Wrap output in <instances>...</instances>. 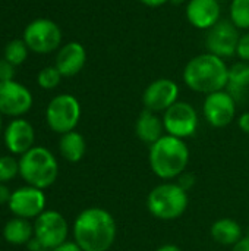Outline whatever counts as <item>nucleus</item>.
Here are the masks:
<instances>
[{"label": "nucleus", "instance_id": "6", "mask_svg": "<svg viewBox=\"0 0 249 251\" xmlns=\"http://www.w3.org/2000/svg\"><path fill=\"white\" fill-rule=\"evenodd\" d=\"M81 119V104L72 94H59L47 106L45 121L51 131L66 134L75 131Z\"/></svg>", "mask_w": 249, "mask_h": 251}, {"label": "nucleus", "instance_id": "10", "mask_svg": "<svg viewBox=\"0 0 249 251\" xmlns=\"http://www.w3.org/2000/svg\"><path fill=\"white\" fill-rule=\"evenodd\" d=\"M239 37V29L232 24L230 19H220L213 28L207 31L205 49L208 53L222 59L232 57L236 54Z\"/></svg>", "mask_w": 249, "mask_h": 251}, {"label": "nucleus", "instance_id": "20", "mask_svg": "<svg viewBox=\"0 0 249 251\" xmlns=\"http://www.w3.org/2000/svg\"><path fill=\"white\" fill-rule=\"evenodd\" d=\"M59 150L63 159H66L70 163H76L82 160V157L85 156V151H87L85 138L76 131L66 132L60 137Z\"/></svg>", "mask_w": 249, "mask_h": 251}, {"label": "nucleus", "instance_id": "22", "mask_svg": "<svg viewBox=\"0 0 249 251\" xmlns=\"http://www.w3.org/2000/svg\"><path fill=\"white\" fill-rule=\"evenodd\" d=\"M227 91L236 99L249 88V62L239 60L229 68Z\"/></svg>", "mask_w": 249, "mask_h": 251}, {"label": "nucleus", "instance_id": "29", "mask_svg": "<svg viewBox=\"0 0 249 251\" xmlns=\"http://www.w3.org/2000/svg\"><path fill=\"white\" fill-rule=\"evenodd\" d=\"M185 191H188L189 188H192L194 187V184H195V178H194V175H191V174H182L181 176H179V182H178Z\"/></svg>", "mask_w": 249, "mask_h": 251}, {"label": "nucleus", "instance_id": "5", "mask_svg": "<svg viewBox=\"0 0 249 251\" xmlns=\"http://www.w3.org/2000/svg\"><path fill=\"white\" fill-rule=\"evenodd\" d=\"M189 204L188 191L178 182H166L154 187L147 197L148 212L160 221H175L181 218Z\"/></svg>", "mask_w": 249, "mask_h": 251}, {"label": "nucleus", "instance_id": "17", "mask_svg": "<svg viewBox=\"0 0 249 251\" xmlns=\"http://www.w3.org/2000/svg\"><path fill=\"white\" fill-rule=\"evenodd\" d=\"M87 62V50L78 41L66 43L60 47L56 56L54 66L62 74V76H75L79 74Z\"/></svg>", "mask_w": 249, "mask_h": 251}, {"label": "nucleus", "instance_id": "25", "mask_svg": "<svg viewBox=\"0 0 249 251\" xmlns=\"http://www.w3.org/2000/svg\"><path fill=\"white\" fill-rule=\"evenodd\" d=\"M60 79H62V74L57 71L56 66H47V68L41 69L37 76L38 85L44 90L56 88L60 84Z\"/></svg>", "mask_w": 249, "mask_h": 251}, {"label": "nucleus", "instance_id": "32", "mask_svg": "<svg viewBox=\"0 0 249 251\" xmlns=\"http://www.w3.org/2000/svg\"><path fill=\"white\" fill-rule=\"evenodd\" d=\"M238 125H239L241 131H244L245 134H249V112H245L239 116Z\"/></svg>", "mask_w": 249, "mask_h": 251}, {"label": "nucleus", "instance_id": "30", "mask_svg": "<svg viewBox=\"0 0 249 251\" xmlns=\"http://www.w3.org/2000/svg\"><path fill=\"white\" fill-rule=\"evenodd\" d=\"M51 251H84L75 241L72 243V241H65L63 244H60V246H57L56 249H53Z\"/></svg>", "mask_w": 249, "mask_h": 251}, {"label": "nucleus", "instance_id": "3", "mask_svg": "<svg viewBox=\"0 0 249 251\" xmlns=\"http://www.w3.org/2000/svg\"><path fill=\"white\" fill-rule=\"evenodd\" d=\"M148 162L158 178L175 179L185 172L189 163V149L182 138L166 134L150 146Z\"/></svg>", "mask_w": 249, "mask_h": 251}, {"label": "nucleus", "instance_id": "7", "mask_svg": "<svg viewBox=\"0 0 249 251\" xmlns=\"http://www.w3.org/2000/svg\"><path fill=\"white\" fill-rule=\"evenodd\" d=\"M23 41L28 49L35 53H51L59 49L62 43V29L54 21L38 18L26 25L23 31Z\"/></svg>", "mask_w": 249, "mask_h": 251}, {"label": "nucleus", "instance_id": "36", "mask_svg": "<svg viewBox=\"0 0 249 251\" xmlns=\"http://www.w3.org/2000/svg\"><path fill=\"white\" fill-rule=\"evenodd\" d=\"M170 3H173V4H182L185 0H169Z\"/></svg>", "mask_w": 249, "mask_h": 251}, {"label": "nucleus", "instance_id": "23", "mask_svg": "<svg viewBox=\"0 0 249 251\" xmlns=\"http://www.w3.org/2000/svg\"><path fill=\"white\" fill-rule=\"evenodd\" d=\"M229 19L238 29L249 31V0H232Z\"/></svg>", "mask_w": 249, "mask_h": 251}, {"label": "nucleus", "instance_id": "21", "mask_svg": "<svg viewBox=\"0 0 249 251\" xmlns=\"http://www.w3.org/2000/svg\"><path fill=\"white\" fill-rule=\"evenodd\" d=\"M34 225L29 224L28 219L13 218L3 228V238L13 246H23L32 240Z\"/></svg>", "mask_w": 249, "mask_h": 251}, {"label": "nucleus", "instance_id": "19", "mask_svg": "<svg viewBox=\"0 0 249 251\" xmlns=\"http://www.w3.org/2000/svg\"><path fill=\"white\" fill-rule=\"evenodd\" d=\"M211 237L222 246H235L242 240V228L236 221L223 218L213 224Z\"/></svg>", "mask_w": 249, "mask_h": 251}, {"label": "nucleus", "instance_id": "24", "mask_svg": "<svg viewBox=\"0 0 249 251\" xmlns=\"http://www.w3.org/2000/svg\"><path fill=\"white\" fill-rule=\"evenodd\" d=\"M28 46L23 40H12L4 49V59L12 65L18 66L23 63L28 57Z\"/></svg>", "mask_w": 249, "mask_h": 251}, {"label": "nucleus", "instance_id": "34", "mask_svg": "<svg viewBox=\"0 0 249 251\" xmlns=\"http://www.w3.org/2000/svg\"><path fill=\"white\" fill-rule=\"evenodd\" d=\"M139 1L148 7H160V6L169 3V0H139Z\"/></svg>", "mask_w": 249, "mask_h": 251}, {"label": "nucleus", "instance_id": "26", "mask_svg": "<svg viewBox=\"0 0 249 251\" xmlns=\"http://www.w3.org/2000/svg\"><path fill=\"white\" fill-rule=\"evenodd\" d=\"M19 174V162L12 156H0V182L6 184Z\"/></svg>", "mask_w": 249, "mask_h": 251}, {"label": "nucleus", "instance_id": "16", "mask_svg": "<svg viewBox=\"0 0 249 251\" xmlns=\"http://www.w3.org/2000/svg\"><path fill=\"white\" fill-rule=\"evenodd\" d=\"M3 137L6 149L16 156H22L28 150H31L35 141V132L32 125L22 118H16L7 125Z\"/></svg>", "mask_w": 249, "mask_h": 251}, {"label": "nucleus", "instance_id": "8", "mask_svg": "<svg viewBox=\"0 0 249 251\" xmlns=\"http://www.w3.org/2000/svg\"><path fill=\"white\" fill-rule=\"evenodd\" d=\"M69 226L65 216L56 210H44L34 222V238L43 249L53 250L68 238Z\"/></svg>", "mask_w": 249, "mask_h": 251}, {"label": "nucleus", "instance_id": "2", "mask_svg": "<svg viewBox=\"0 0 249 251\" xmlns=\"http://www.w3.org/2000/svg\"><path fill=\"white\" fill-rule=\"evenodd\" d=\"M182 78L189 90L207 96L227 87L229 66L225 59L207 51L194 56L185 65Z\"/></svg>", "mask_w": 249, "mask_h": 251}, {"label": "nucleus", "instance_id": "28", "mask_svg": "<svg viewBox=\"0 0 249 251\" xmlns=\"http://www.w3.org/2000/svg\"><path fill=\"white\" fill-rule=\"evenodd\" d=\"M15 76V65L7 62L6 59L0 60V81H13Z\"/></svg>", "mask_w": 249, "mask_h": 251}, {"label": "nucleus", "instance_id": "31", "mask_svg": "<svg viewBox=\"0 0 249 251\" xmlns=\"http://www.w3.org/2000/svg\"><path fill=\"white\" fill-rule=\"evenodd\" d=\"M10 196H12V193H10L9 187L6 184L0 182V206L1 204H7L9 200H10Z\"/></svg>", "mask_w": 249, "mask_h": 251}, {"label": "nucleus", "instance_id": "13", "mask_svg": "<svg viewBox=\"0 0 249 251\" xmlns=\"http://www.w3.org/2000/svg\"><path fill=\"white\" fill-rule=\"evenodd\" d=\"M32 107L31 91L16 81H0V113L22 116Z\"/></svg>", "mask_w": 249, "mask_h": 251}, {"label": "nucleus", "instance_id": "1", "mask_svg": "<svg viewBox=\"0 0 249 251\" xmlns=\"http://www.w3.org/2000/svg\"><path fill=\"white\" fill-rule=\"evenodd\" d=\"M116 235L114 218L101 207L82 210L73 222L75 243L84 251H109Z\"/></svg>", "mask_w": 249, "mask_h": 251}, {"label": "nucleus", "instance_id": "12", "mask_svg": "<svg viewBox=\"0 0 249 251\" xmlns=\"http://www.w3.org/2000/svg\"><path fill=\"white\" fill-rule=\"evenodd\" d=\"M45 194L43 190L26 185L15 190L7 203L9 210L15 218L22 219H37L45 209Z\"/></svg>", "mask_w": 249, "mask_h": 251}, {"label": "nucleus", "instance_id": "9", "mask_svg": "<svg viewBox=\"0 0 249 251\" xmlns=\"http://www.w3.org/2000/svg\"><path fill=\"white\" fill-rule=\"evenodd\" d=\"M164 131L169 135L178 138H188L197 132L198 128V113L192 104L188 101H176L170 106L163 116Z\"/></svg>", "mask_w": 249, "mask_h": 251}, {"label": "nucleus", "instance_id": "4", "mask_svg": "<svg viewBox=\"0 0 249 251\" xmlns=\"http://www.w3.org/2000/svg\"><path fill=\"white\" fill-rule=\"evenodd\" d=\"M19 175L28 185L45 190L56 182L59 165L48 149L34 146L19 157Z\"/></svg>", "mask_w": 249, "mask_h": 251}, {"label": "nucleus", "instance_id": "27", "mask_svg": "<svg viewBox=\"0 0 249 251\" xmlns=\"http://www.w3.org/2000/svg\"><path fill=\"white\" fill-rule=\"evenodd\" d=\"M236 56L239 57V60L249 62V31L245 34H242L239 37V43H238V49H236Z\"/></svg>", "mask_w": 249, "mask_h": 251}, {"label": "nucleus", "instance_id": "14", "mask_svg": "<svg viewBox=\"0 0 249 251\" xmlns=\"http://www.w3.org/2000/svg\"><path fill=\"white\" fill-rule=\"evenodd\" d=\"M179 99V85L170 78H158L148 84L142 93V103L154 113L166 112Z\"/></svg>", "mask_w": 249, "mask_h": 251}, {"label": "nucleus", "instance_id": "18", "mask_svg": "<svg viewBox=\"0 0 249 251\" xmlns=\"http://www.w3.org/2000/svg\"><path fill=\"white\" fill-rule=\"evenodd\" d=\"M163 132H164L163 119H160L154 112L145 109L139 113L135 124V134L142 143L151 146L164 135Z\"/></svg>", "mask_w": 249, "mask_h": 251}, {"label": "nucleus", "instance_id": "37", "mask_svg": "<svg viewBox=\"0 0 249 251\" xmlns=\"http://www.w3.org/2000/svg\"><path fill=\"white\" fill-rule=\"evenodd\" d=\"M0 134H1V113H0Z\"/></svg>", "mask_w": 249, "mask_h": 251}, {"label": "nucleus", "instance_id": "33", "mask_svg": "<svg viewBox=\"0 0 249 251\" xmlns=\"http://www.w3.org/2000/svg\"><path fill=\"white\" fill-rule=\"evenodd\" d=\"M232 251H249V237H242V240L233 246Z\"/></svg>", "mask_w": 249, "mask_h": 251}, {"label": "nucleus", "instance_id": "11", "mask_svg": "<svg viewBox=\"0 0 249 251\" xmlns=\"http://www.w3.org/2000/svg\"><path fill=\"white\" fill-rule=\"evenodd\" d=\"M203 113L211 126L225 128L230 125L236 116V99L226 90L207 94L203 104Z\"/></svg>", "mask_w": 249, "mask_h": 251}, {"label": "nucleus", "instance_id": "15", "mask_svg": "<svg viewBox=\"0 0 249 251\" xmlns=\"http://www.w3.org/2000/svg\"><path fill=\"white\" fill-rule=\"evenodd\" d=\"M185 16L194 28L208 31L222 19V6L219 0H188Z\"/></svg>", "mask_w": 249, "mask_h": 251}, {"label": "nucleus", "instance_id": "35", "mask_svg": "<svg viewBox=\"0 0 249 251\" xmlns=\"http://www.w3.org/2000/svg\"><path fill=\"white\" fill-rule=\"evenodd\" d=\"M156 251H182L178 246L175 244H166V246H161L160 249H157Z\"/></svg>", "mask_w": 249, "mask_h": 251}]
</instances>
